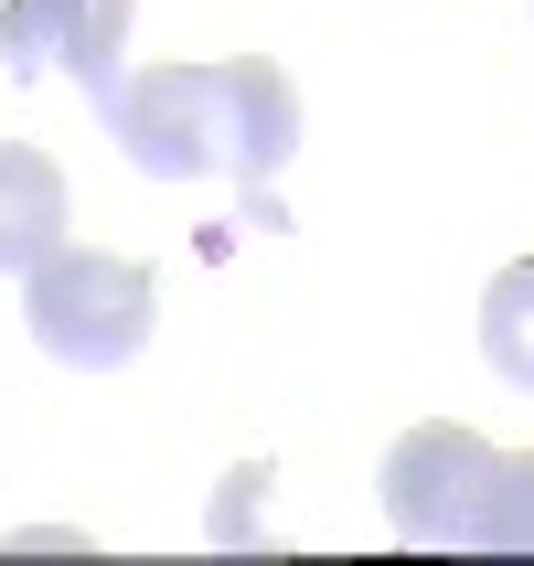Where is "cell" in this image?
<instances>
[{
	"label": "cell",
	"mask_w": 534,
	"mask_h": 566,
	"mask_svg": "<svg viewBox=\"0 0 534 566\" xmlns=\"http://www.w3.org/2000/svg\"><path fill=\"white\" fill-rule=\"evenodd\" d=\"M118 150L150 171V182H235L256 192L300 150V86L256 54H224V64H150L128 75L118 107Z\"/></svg>",
	"instance_id": "obj_1"
},
{
	"label": "cell",
	"mask_w": 534,
	"mask_h": 566,
	"mask_svg": "<svg viewBox=\"0 0 534 566\" xmlns=\"http://www.w3.org/2000/svg\"><path fill=\"white\" fill-rule=\"evenodd\" d=\"M22 311H32V343L54 353L64 375H118L128 353L150 343L160 289H150V268H139V256L54 247V256L22 279Z\"/></svg>",
	"instance_id": "obj_2"
},
{
	"label": "cell",
	"mask_w": 534,
	"mask_h": 566,
	"mask_svg": "<svg viewBox=\"0 0 534 566\" xmlns=\"http://www.w3.org/2000/svg\"><path fill=\"white\" fill-rule=\"evenodd\" d=\"M492 471H503V449L481 439V428H407V439L385 449V524L407 545H471L481 535V503H492Z\"/></svg>",
	"instance_id": "obj_3"
},
{
	"label": "cell",
	"mask_w": 534,
	"mask_h": 566,
	"mask_svg": "<svg viewBox=\"0 0 534 566\" xmlns=\"http://www.w3.org/2000/svg\"><path fill=\"white\" fill-rule=\"evenodd\" d=\"M0 64L22 86L43 64H64L96 107H118V86H128V0H11L0 11Z\"/></svg>",
	"instance_id": "obj_4"
},
{
	"label": "cell",
	"mask_w": 534,
	"mask_h": 566,
	"mask_svg": "<svg viewBox=\"0 0 534 566\" xmlns=\"http://www.w3.org/2000/svg\"><path fill=\"white\" fill-rule=\"evenodd\" d=\"M64 247V171L43 150H0V279H32Z\"/></svg>",
	"instance_id": "obj_5"
},
{
	"label": "cell",
	"mask_w": 534,
	"mask_h": 566,
	"mask_svg": "<svg viewBox=\"0 0 534 566\" xmlns=\"http://www.w3.org/2000/svg\"><path fill=\"white\" fill-rule=\"evenodd\" d=\"M481 353L503 385H534V256H513L503 279L481 289Z\"/></svg>",
	"instance_id": "obj_6"
},
{
	"label": "cell",
	"mask_w": 534,
	"mask_h": 566,
	"mask_svg": "<svg viewBox=\"0 0 534 566\" xmlns=\"http://www.w3.org/2000/svg\"><path fill=\"white\" fill-rule=\"evenodd\" d=\"M471 545L534 556V449H503V471H492V503H481V535H471Z\"/></svg>",
	"instance_id": "obj_7"
}]
</instances>
